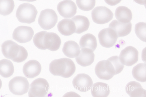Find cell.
I'll list each match as a JSON object with an SVG mask.
<instances>
[{
  "mask_svg": "<svg viewBox=\"0 0 146 97\" xmlns=\"http://www.w3.org/2000/svg\"><path fill=\"white\" fill-rule=\"evenodd\" d=\"M49 69L50 72L54 76L68 78L74 74L76 67L71 59L63 58L52 61L50 64Z\"/></svg>",
  "mask_w": 146,
  "mask_h": 97,
  "instance_id": "cell-1",
  "label": "cell"
},
{
  "mask_svg": "<svg viewBox=\"0 0 146 97\" xmlns=\"http://www.w3.org/2000/svg\"><path fill=\"white\" fill-rule=\"evenodd\" d=\"M1 47L2 53L5 58L15 62H22L28 58V52L25 48L12 41L5 42Z\"/></svg>",
  "mask_w": 146,
  "mask_h": 97,
  "instance_id": "cell-2",
  "label": "cell"
},
{
  "mask_svg": "<svg viewBox=\"0 0 146 97\" xmlns=\"http://www.w3.org/2000/svg\"><path fill=\"white\" fill-rule=\"evenodd\" d=\"M37 43L38 48L40 49H48L54 51L60 48L61 41L60 37L56 33L43 31L40 32L37 38Z\"/></svg>",
  "mask_w": 146,
  "mask_h": 97,
  "instance_id": "cell-3",
  "label": "cell"
},
{
  "mask_svg": "<svg viewBox=\"0 0 146 97\" xmlns=\"http://www.w3.org/2000/svg\"><path fill=\"white\" fill-rule=\"evenodd\" d=\"M38 12L36 8L33 5L25 3L18 7L16 16L20 22L31 24L35 22Z\"/></svg>",
  "mask_w": 146,
  "mask_h": 97,
  "instance_id": "cell-4",
  "label": "cell"
},
{
  "mask_svg": "<svg viewBox=\"0 0 146 97\" xmlns=\"http://www.w3.org/2000/svg\"><path fill=\"white\" fill-rule=\"evenodd\" d=\"M58 20V16L55 12L52 9H47L41 12L38 23L43 29L48 30L55 27Z\"/></svg>",
  "mask_w": 146,
  "mask_h": 97,
  "instance_id": "cell-5",
  "label": "cell"
},
{
  "mask_svg": "<svg viewBox=\"0 0 146 97\" xmlns=\"http://www.w3.org/2000/svg\"><path fill=\"white\" fill-rule=\"evenodd\" d=\"M95 71L97 76L102 80H110L115 75L114 68L108 60L99 62L96 66Z\"/></svg>",
  "mask_w": 146,
  "mask_h": 97,
  "instance_id": "cell-6",
  "label": "cell"
},
{
  "mask_svg": "<svg viewBox=\"0 0 146 97\" xmlns=\"http://www.w3.org/2000/svg\"><path fill=\"white\" fill-rule=\"evenodd\" d=\"M49 87V83L46 79L42 78L37 79L31 84L29 96L45 97L48 94Z\"/></svg>",
  "mask_w": 146,
  "mask_h": 97,
  "instance_id": "cell-7",
  "label": "cell"
},
{
  "mask_svg": "<svg viewBox=\"0 0 146 97\" xmlns=\"http://www.w3.org/2000/svg\"><path fill=\"white\" fill-rule=\"evenodd\" d=\"M9 87L10 91L13 94L22 95L28 92L30 84L27 78L22 76H17L10 81Z\"/></svg>",
  "mask_w": 146,
  "mask_h": 97,
  "instance_id": "cell-8",
  "label": "cell"
},
{
  "mask_svg": "<svg viewBox=\"0 0 146 97\" xmlns=\"http://www.w3.org/2000/svg\"><path fill=\"white\" fill-rule=\"evenodd\" d=\"M113 14L111 11L105 7H98L92 12L93 21L98 24H104L110 22L113 19Z\"/></svg>",
  "mask_w": 146,
  "mask_h": 97,
  "instance_id": "cell-9",
  "label": "cell"
},
{
  "mask_svg": "<svg viewBox=\"0 0 146 97\" xmlns=\"http://www.w3.org/2000/svg\"><path fill=\"white\" fill-rule=\"evenodd\" d=\"M98 37L100 44L106 48L113 47L118 38L115 31L110 28L101 30L98 34Z\"/></svg>",
  "mask_w": 146,
  "mask_h": 97,
  "instance_id": "cell-10",
  "label": "cell"
},
{
  "mask_svg": "<svg viewBox=\"0 0 146 97\" xmlns=\"http://www.w3.org/2000/svg\"><path fill=\"white\" fill-rule=\"evenodd\" d=\"M139 52L135 47L129 46L121 52L119 58L121 63L128 66H131L138 60Z\"/></svg>",
  "mask_w": 146,
  "mask_h": 97,
  "instance_id": "cell-11",
  "label": "cell"
},
{
  "mask_svg": "<svg viewBox=\"0 0 146 97\" xmlns=\"http://www.w3.org/2000/svg\"><path fill=\"white\" fill-rule=\"evenodd\" d=\"M34 34L32 28L30 27L21 26L14 30L13 34L14 39L21 43L30 41Z\"/></svg>",
  "mask_w": 146,
  "mask_h": 97,
  "instance_id": "cell-12",
  "label": "cell"
},
{
  "mask_svg": "<svg viewBox=\"0 0 146 97\" xmlns=\"http://www.w3.org/2000/svg\"><path fill=\"white\" fill-rule=\"evenodd\" d=\"M72 84L74 88L82 92L90 90L93 84L91 78L85 73L78 74L74 79Z\"/></svg>",
  "mask_w": 146,
  "mask_h": 97,
  "instance_id": "cell-13",
  "label": "cell"
},
{
  "mask_svg": "<svg viewBox=\"0 0 146 97\" xmlns=\"http://www.w3.org/2000/svg\"><path fill=\"white\" fill-rule=\"evenodd\" d=\"M57 9L61 16L64 18H69L76 15L77 7L75 3L71 0H64L59 3Z\"/></svg>",
  "mask_w": 146,
  "mask_h": 97,
  "instance_id": "cell-14",
  "label": "cell"
},
{
  "mask_svg": "<svg viewBox=\"0 0 146 97\" xmlns=\"http://www.w3.org/2000/svg\"><path fill=\"white\" fill-rule=\"evenodd\" d=\"M42 70L40 63L35 60H31L24 65L23 71L25 76L29 78H33L38 76Z\"/></svg>",
  "mask_w": 146,
  "mask_h": 97,
  "instance_id": "cell-15",
  "label": "cell"
},
{
  "mask_svg": "<svg viewBox=\"0 0 146 97\" xmlns=\"http://www.w3.org/2000/svg\"><path fill=\"white\" fill-rule=\"evenodd\" d=\"M94 51L88 48L82 49L79 55L76 57L77 63L82 67L90 66L94 62Z\"/></svg>",
  "mask_w": 146,
  "mask_h": 97,
  "instance_id": "cell-16",
  "label": "cell"
},
{
  "mask_svg": "<svg viewBox=\"0 0 146 97\" xmlns=\"http://www.w3.org/2000/svg\"><path fill=\"white\" fill-rule=\"evenodd\" d=\"M109 27L116 33L118 37H124L130 33L132 29L131 22L125 24L121 23L117 20L113 21L109 24Z\"/></svg>",
  "mask_w": 146,
  "mask_h": 97,
  "instance_id": "cell-17",
  "label": "cell"
},
{
  "mask_svg": "<svg viewBox=\"0 0 146 97\" xmlns=\"http://www.w3.org/2000/svg\"><path fill=\"white\" fill-rule=\"evenodd\" d=\"M126 92L131 97H146V90L140 83L135 81L128 83L125 87Z\"/></svg>",
  "mask_w": 146,
  "mask_h": 97,
  "instance_id": "cell-18",
  "label": "cell"
},
{
  "mask_svg": "<svg viewBox=\"0 0 146 97\" xmlns=\"http://www.w3.org/2000/svg\"><path fill=\"white\" fill-rule=\"evenodd\" d=\"M57 28L60 33L62 35L69 36L75 33L76 27L72 19H64L59 22Z\"/></svg>",
  "mask_w": 146,
  "mask_h": 97,
  "instance_id": "cell-19",
  "label": "cell"
},
{
  "mask_svg": "<svg viewBox=\"0 0 146 97\" xmlns=\"http://www.w3.org/2000/svg\"><path fill=\"white\" fill-rule=\"evenodd\" d=\"M91 88V94L94 97H107L110 93L109 86L105 83L96 82L93 84Z\"/></svg>",
  "mask_w": 146,
  "mask_h": 97,
  "instance_id": "cell-20",
  "label": "cell"
},
{
  "mask_svg": "<svg viewBox=\"0 0 146 97\" xmlns=\"http://www.w3.org/2000/svg\"><path fill=\"white\" fill-rule=\"evenodd\" d=\"M62 51L66 56L73 58L79 55L80 50V47L77 43L74 41H69L65 43Z\"/></svg>",
  "mask_w": 146,
  "mask_h": 97,
  "instance_id": "cell-21",
  "label": "cell"
},
{
  "mask_svg": "<svg viewBox=\"0 0 146 97\" xmlns=\"http://www.w3.org/2000/svg\"><path fill=\"white\" fill-rule=\"evenodd\" d=\"M115 16L119 22L127 24L130 22L132 18V14L131 11L128 8L120 6L115 10Z\"/></svg>",
  "mask_w": 146,
  "mask_h": 97,
  "instance_id": "cell-22",
  "label": "cell"
},
{
  "mask_svg": "<svg viewBox=\"0 0 146 97\" xmlns=\"http://www.w3.org/2000/svg\"><path fill=\"white\" fill-rule=\"evenodd\" d=\"M76 27L75 33L80 34L86 31L89 28L90 22L88 18L84 16L78 15L71 19Z\"/></svg>",
  "mask_w": 146,
  "mask_h": 97,
  "instance_id": "cell-23",
  "label": "cell"
},
{
  "mask_svg": "<svg viewBox=\"0 0 146 97\" xmlns=\"http://www.w3.org/2000/svg\"><path fill=\"white\" fill-rule=\"evenodd\" d=\"M80 45L81 49L88 48L94 51L97 47L96 39L93 35L88 33L83 36L80 40Z\"/></svg>",
  "mask_w": 146,
  "mask_h": 97,
  "instance_id": "cell-24",
  "label": "cell"
},
{
  "mask_svg": "<svg viewBox=\"0 0 146 97\" xmlns=\"http://www.w3.org/2000/svg\"><path fill=\"white\" fill-rule=\"evenodd\" d=\"M15 71L13 63L10 60L4 59L0 60V75L5 78L12 76Z\"/></svg>",
  "mask_w": 146,
  "mask_h": 97,
  "instance_id": "cell-25",
  "label": "cell"
},
{
  "mask_svg": "<svg viewBox=\"0 0 146 97\" xmlns=\"http://www.w3.org/2000/svg\"><path fill=\"white\" fill-rule=\"evenodd\" d=\"M132 74L137 81L141 82L146 81V64H139L134 67L132 70Z\"/></svg>",
  "mask_w": 146,
  "mask_h": 97,
  "instance_id": "cell-26",
  "label": "cell"
},
{
  "mask_svg": "<svg viewBox=\"0 0 146 97\" xmlns=\"http://www.w3.org/2000/svg\"><path fill=\"white\" fill-rule=\"evenodd\" d=\"M15 7L13 0H0V14L8 16L13 11Z\"/></svg>",
  "mask_w": 146,
  "mask_h": 97,
  "instance_id": "cell-27",
  "label": "cell"
},
{
  "mask_svg": "<svg viewBox=\"0 0 146 97\" xmlns=\"http://www.w3.org/2000/svg\"><path fill=\"white\" fill-rule=\"evenodd\" d=\"M76 2L79 8L85 11L92 10L96 3V0H76Z\"/></svg>",
  "mask_w": 146,
  "mask_h": 97,
  "instance_id": "cell-28",
  "label": "cell"
},
{
  "mask_svg": "<svg viewBox=\"0 0 146 97\" xmlns=\"http://www.w3.org/2000/svg\"><path fill=\"white\" fill-rule=\"evenodd\" d=\"M146 24L140 22L137 24L135 26V31L137 37L141 41L145 42Z\"/></svg>",
  "mask_w": 146,
  "mask_h": 97,
  "instance_id": "cell-29",
  "label": "cell"
},
{
  "mask_svg": "<svg viewBox=\"0 0 146 97\" xmlns=\"http://www.w3.org/2000/svg\"><path fill=\"white\" fill-rule=\"evenodd\" d=\"M112 64L115 71V75L120 73L123 70L124 66L121 62L118 56H113L108 59Z\"/></svg>",
  "mask_w": 146,
  "mask_h": 97,
  "instance_id": "cell-30",
  "label": "cell"
},
{
  "mask_svg": "<svg viewBox=\"0 0 146 97\" xmlns=\"http://www.w3.org/2000/svg\"><path fill=\"white\" fill-rule=\"evenodd\" d=\"M106 3L110 6H115L119 4L122 0H104Z\"/></svg>",
  "mask_w": 146,
  "mask_h": 97,
  "instance_id": "cell-31",
  "label": "cell"
},
{
  "mask_svg": "<svg viewBox=\"0 0 146 97\" xmlns=\"http://www.w3.org/2000/svg\"><path fill=\"white\" fill-rule=\"evenodd\" d=\"M136 3L140 5H144L145 6L146 0H133Z\"/></svg>",
  "mask_w": 146,
  "mask_h": 97,
  "instance_id": "cell-32",
  "label": "cell"
},
{
  "mask_svg": "<svg viewBox=\"0 0 146 97\" xmlns=\"http://www.w3.org/2000/svg\"><path fill=\"white\" fill-rule=\"evenodd\" d=\"M18 1L27 2H33L37 1V0H18Z\"/></svg>",
  "mask_w": 146,
  "mask_h": 97,
  "instance_id": "cell-33",
  "label": "cell"
},
{
  "mask_svg": "<svg viewBox=\"0 0 146 97\" xmlns=\"http://www.w3.org/2000/svg\"><path fill=\"white\" fill-rule=\"evenodd\" d=\"M2 86V81L1 79H0V89L1 88Z\"/></svg>",
  "mask_w": 146,
  "mask_h": 97,
  "instance_id": "cell-34",
  "label": "cell"
}]
</instances>
